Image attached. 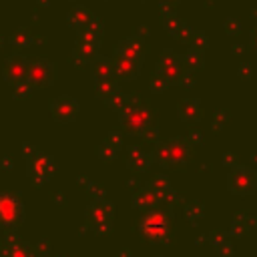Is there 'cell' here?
<instances>
[{"label":"cell","mask_w":257,"mask_h":257,"mask_svg":"<svg viewBox=\"0 0 257 257\" xmlns=\"http://www.w3.org/2000/svg\"><path fill=\"white\" fill-rule=\"evenodd\" d=\"M110 64H112V76L114 78H124V80L133 78L141 68V62H137L133 58H126L118 52L110 58Z\"/></svg>","instance_id":"cell-5"},{"label":"cell","mask_w":257,"mask_h":257,"mask_svg":"<svg viewBox=\"0 0 257 257\" xmlns=\"http://www.w3.org/2000/svg\"><path fill=\"white\" fill-rule=\"evenodd\" d=\"M179 112L181 116H187V118H197L201 116V104L193 98H187V100H181L179 102Z\"/></svg>","instance_id":"cell-10"},{"label":"cell","mask_w":257,"mask_h":257,"mask_svg":"<svg viewBox=\"0 0 257 257\" xmlns=\"http://www.w3.org/2000/svg\"><path fill=\"white\" fill-rule=\"evenodd\" d=\"M157 74H159L161 78H165V82H169V80L179 82V80L183 78V74H185V70H183V62H181L177 56L165 52V54L161 56L159 64H157Z\"/></svg>","instance_id":"cell-2"},{"label":"cell","mask_w":257,"mask_h":257,"mask_svg":"<svg viewBox=\"0 0 257 257\" xmlns=\"http://www.w3.org/2000/svg\"><path fill=\"white\" fill-rule=\"evenodd\" d=\"M253 44L257 46V28H255V32H253Z\"/></svg>","instance_id":"cell-11"},{"label":"cell","mask_w":257,"mask_h":257,"mask_svg":"<svg viewBox=\"0 0 257 257\" xmlns=\"http://www.w3.org/2000/svg\"><path fill=\"white\" fill-rule=\"evenodd\" d=\"M54 76V64L46 58H38L28 62V72H26V80L34 86V84H48Z\"/></svg>","instance_id":"cell-1"},{"label":"cell","mask_w":257,"mask_h":257,"mask_svg":"<svg viewBox=\"0 0 257 257\" xmlns=\"http://www.w3.org/2000/svg\"><path fill=\"white\" fill-rule=\"evenodd\" d=\"M52 116L58 120H72L78 112V100L72 98L70 94H62L52 100Z\"/></svg>","instance_id":"cell-4"},{"label":"cell","mask_w":257,"mask_h":257,"mask_svg":"<svg viewBox=\"0 0 257 257\" xmlns=\"http://www.w3.org/2000/svg\"><path fill=\"white\" fill-rule=\"evenodd\" d=\"M96 90L100 96H106V98H112V96H118V84L114 80V76L110 78H102V80H96Z\"/></svg>","instance_id":"cell-9"},{"label":"cell","mask_w":257,"mask_h":257,"mask_svg":"<svg viewBox=\"0 0 257 257\" xmlns=\"http://www.w3.org/2000/svg\"><path fill=\"white\" fill-rule=\"evenodd\" d=\"M149 118H151V108L145 104H137V102L131 104L128 108H122V114H120V120L131 128L143 126Z\"/></svg>","instance_id":"cell-6"},{"label":"cell","mask_w":257,"mask_h":257,"mask_svg":"<svg viewBox=\"0 0 257 257\" xmlns=\"http://www.w3.org/2000/svg\"><path fill=\"white\" fill-rule=\"evenodd\" d=\"M4 76L12 82H20L26 80V72H28V60L22 54H12L4 60V68H2Z\"/></svg>","instance_id":"cell-3"},{"label":"cell","mask_w":257,"mask_h":257,"mask_svg":"<svg viewBox=\"0 0 257 257\" xmlns=\"http://www.w3.org/2000/svg\"><path fill=\"white\" fill-rule=\"evenodd\" d=\"M116 52H118V54H122V56H126V58H133V60H137V62H141V60H143V52H141L139 44H137L133 38L122 40V42L118 44Z\"/></svg>","instance_id":"cell-8"},{"label":"cell","mask_w":257,"mask_h":257,"mask_svg":"<svg viewBox=\"0 0 257 257\" xmlns=\"http://www.w3.org/2000/svg\"><path fill=\"white\" fill-rule=\"evenodd\" d=\"M90 72H92V78L94 80H102V78H110L112 76V64H110V58L106 56H96L90 64Z\"/></svg>","instance_id":"cell-7"}]
</instances>
